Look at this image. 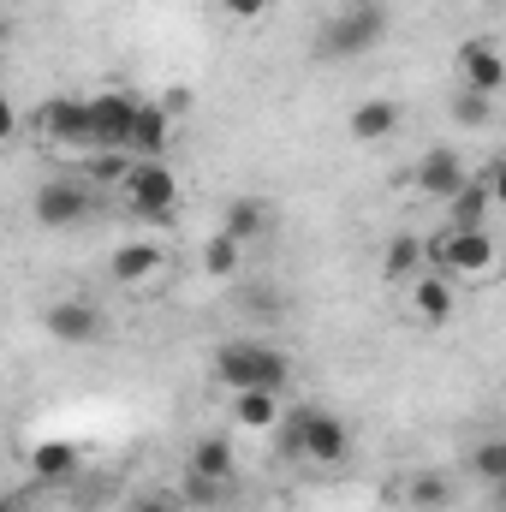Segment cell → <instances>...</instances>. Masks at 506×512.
I'll list each match as a JSON object with an SVG mask.
<instances>
[{"label": "cell", "mask_w": 506, "mask_h": 512, "mask_svg": "<svg viewBox=\"0 0 506 512\" xmlns=\"http://www.w3.org/2000/svg\"><path fill=\"white\" fill-rule=\"evenodd\" d=\"M126 512H179V501H173L167 489H155V495H137Z\"/></svg>", "instance_id": "obj_28"}, {"label": "cell", "mask_w": 506, "mask_h": 512, "mask_svg": "<svg viewBox=\"0 0 506 512\" xmlns=\"http://www.w3.org/2000/svg\"><path fill=\"white\" fill-rule=\"evenodd\" d=\"M6 42H12V18L0 12V48H6Z\"/></svg>", "instance_id": "obj_31"}, {"label": "cell", "mask_w": 506, "mask_h": 512, "mask_svg": "<svg viewBox=\"0 0 506 512\" xmlns=\"http://www.w3.org/2000/svg\"><path fill=\"white\" fill-rule=\"evenodd\" d=\"M90 185L84 179H72V173H60V179H42L36 185V197H30V215H36V227H48V233H66V227H78L84 215H90Z\"/></svg>", "instance_id": "obj_6"}, {"label": "cell", "mask_w": 506, "mask_h": 512, "mask_svg": "<svg viewBox=\"0 0 506 512\" xmlns=\"http://www.w3.org/2000/svg\"><path fill=\"white\" fill-rule=\"evenodd\" d=\"M346 131H352V143H381V137H393V131H399V102H387V96H364V102L352 108Z\"/></svg>", "instance_id": "obj_17"}, {"label": "cell", "mask_w": 506, "mask_h": 512, "mask_svg": "<svg viewBox=\"0 0 506 512\" xmlns=\"http://www.w3.org/2000/svg\"><path fill=\"white\" fill-rule=\"evenodd\" d=\"M215 382L227 387V393H286L292 364L268 340H233V346L215 352Z\"/></svg>", "instance_id": "obj_1"}, {"label": "cell", "mask_w": 506, "mask_h": 512, "mask_svg": "<svg viewBox=\"0 0 506 512\" xmlns=\"http://www.w3.org/2000/svg\"><path fill=\"white\" fill-rule=\"evenodd\" d=\"M30 126H36V137H48L54 149H96L90 143V108H84V96H48L36 114H30Z\"/></svg>", "instance_id": "obj_7"}, {"label": "cell", "mask_w": 506, "mask_h": 512, "mask_svg": "<svg viewBox=\"0 0 506 512\" xmlns=\"http://www.w3.org/2000/svg\"><path fill=\"white\" fill-rule=\"evenodd\" d=\"M453 120L465 131H489L495 126V96H483V90H459L453 96Z\"/></svg>", "instance_id": "obj_24"}, {"label": "cell", "mask_w": 506, "mask_h": 512, "mask_svg": "<svg viewBox=\"0 0 506 512\" xmlns=\"http://www.w3.org/2000/svg\"><path fill=\"white\" fill-rule=\"evenodd\" d=\"M42 328H48V340L84 352V346H96V340L108 334V316H102V304H90V298H60V304H48Z\"/></svg>", "instance_id": "obj_8"}, {"label": "cell", "mask_w": 506, "mask_h": 512, "mask_svg": "<svg viewBox=\"0 0 506 512\" xmlns=\"http://www.w3.org/2000/svg\"><path fill=\"white\" fill-rule=\"evenodd\" d=\"M221 12H233V18L251 24V18H268L274 12V0H221Z\"/></svg>", "instance_id": "obj_27"}, {"label": "cell", "mask_w": 506, "mask_h": 512, "mask_svg": "<svg viewBox=\"0 0 506 512\" xmlns=\"http://www.w3.org/2000/svg\"><path fill=\"white\" fill-rule=\"evenodd\" d=\"M280 453L304 459V465H340L352 453V423L328 405H304L286 429H280Z\"/></svg>", "instance_id": "obj_2"}, {"label": "cell", "mask_w": 506, "mask_h": 512, "mask_svg": "<svg viewBox=\"0 0 506 512\" xmlns=\"http://www.w3.org/2000/svg\"><path fill=\"white\" fill-rule=\"evenodd\" d=\"M131 167V155H120V149H90V179L96 185H120Z\"/></svg>", "instance_id": "obj_26"}, {"label": "cell", "mask_w": 506, "mask_h": 512, "mask_svg": "<svg viewBox=\"0 0 506 512\" xmlns=\"http://www.w3.org/2000/svg\"><path fill=\"white\" fill-rule=\"evenodd\" d=\"M161 262H167V256H161V245L131 239V245H120V251H114V262H108V268H114V280H120V286H149V280L161 274Z\"/></svg>", "instance_id": "obj_18"}, {"label": "cell", "mask_w": 506, "mask_h": 512, "mask_svg": "<svg viewBox=\"0 0 506 512\" xmlns=\"http://www.w3.org/2000/svg\"><path fill=\"white\" fill-rule=\"evenodd\" d=\"M239 251H245L239 239L215 233V239L203 245V274H209V280H227V274H239Z\"/></svg>", "instance_id": "obj_25"}, {"label": "cell", "mask_w": 506, "mask_h": 512, "mask_svg": "<svg viewBox=\"0 0 506 512\" xmlns=\"http://www.w3.org/2000/svg\"><path fill=\"white\" fill-rule=\"evenodd\" d=\"M239 459H233V441L227 435H203L191 447V501H215L227 483H233Z\"/></svg>", "instance_id": "obj_10"}, {"label": "cell", "mask_w": 506, "mask_h": 512, "mask_svg": "<svg viewBox=\"0 0 506 512\" xmlns=\"http://www.w3.org/2000/svg\"><path fill=\"white\" fill-rule=\"evenodd\" d=\"M381 36H387V6H381V0H352L346 12L328 18V30H322V54H328V60H358V54L376 48Z\"/></svg>", "instance_id": "obj_5"}, {"label": "cell", "mask_w": 506, "mask_h": 512, "mask_svg": "<svg viewBox=\"0 0 506 512\" xmlns=\"http://www.w3.org/2000/svg\"><path fill=\"white\" fill-rule=\"evenodd\" d=\"M18 137V108H12V96H0V143H12Z\"/></svg>", "instance_id": "obj_29"}, {"label": "cell", "mask_w": 506, "mask_h": 512, "mask_svg": "<svg viewBox=\"0 0 506 512\" xmlns=\"http://www.w3.org/2000/svg\"><path fill=\"white\" fill-rule=\"evenodd\" d=\"M0 512H24V501L18 495H0Z\"/></svg>", "instance_id": "obj_30"}, {"label": "cell", "mask_w": 506, "mask_h": 512, "mask_svg": "<svg viewBox=\"0 0 506 512\" xmlns=\"http://www.w3.org/2000/svg\"><path fill=\"white\" fill-rule=\"evenodd\" d=\"M233 417H239V429L268 435L280 423V393H233Z\"/></svg>", "instance_id": "obj_21"}, {"label": "cell", "mask_w": 506, "mask_h": 512, "mask_svg": "<svg viewBox=\"0 0 506 512\" xmlns=\"http://www.w3.org/2000/svg\"><path fill=\"white\" fill-rule=\"evenodd\" d=\"M405 501H411L417 512L453 507V477H441V471H423V477H411V483H405Z\"/></svg>", "instance_id": "obj_22"}, {"label": "cell", "mask_w": 506, "mask_h": 512, "mask_svg": "<svg viewBox=\"0 0 506 512\" xmlns=\"http://www.w3.org/2000/svg\"><path fill=\"white\" fill-rule=\"evenodd\" d=\"M459 84H465V90H483V96H501L506 54H501L495 36H471V42H459Z\"/></svg>", "instance_id": "obj_11"}, {"label": "cell", "mask_w": 506, "mask_h": 512, "mask_svg": "<svg viewBox=\"0 0 506 512\" xmlns=\"http://www.w3.org/2000/svg\"><path fill=\"white\" fill-rule=\"evenodd\" d=\"M471 471H477L489 489H501L506 483V441L501 435H483V441L471 447Z\"/></svg>", "instance_id": "obj_23"}, {"label": "cell", "mask_w": 506, "mask_h": 512, "mask_svg": "<svg viewBox=\"0 0 506 512\" xmlns=\"http://www.w3.org/2000/svg\"><path fill=\"white\" fill-rule=\"evenodd\" d=\"M268 227H274V209H268L262 197H233V203H227V221H221V233H227V239L251 245V239H262Z\"/></svg>", "instance_id": "obj_19"}, {"label": "cell", "mask_w": 506, "mask_h": 512, "mask_svg": "<svg viewBox=\"0 0 506 512\" xmlns=\"http://www.w3.org/2000/svg\"><path fill=\"white\" fill-rule=\"evenodd\" d=\"M405 286H411V316H417V322L441 328V322H453V316H459V286H453L447 274L423 268V274H411Z\"/></svg>", "instance_id": "obj_12"}, {"label": "cell", "mask_w": 506, "mask_h": 512, "mask_svg": "<svg viewBox=\"0 0 506 512\" xmlns=\"http://www.w3.org/2000/svg\"><path fill=\"white\" fill-rule=\"evenodd\" d=\"M167 143H173V108H161V102H137L126 155H131V161H161V155H167Z\"/></svg>", "instance_id": "obj_14"}, {"label": "cell", "mask_w": 506, "mask_h": 512, "mask_svg": "<svg viewBox=\"0 0 506 512\" xmlns=\"http://www.w3.org/2000/svg\"><path fill=\"white\" fill-rule=\"evenodd\" d=\"M429 262H423V239L417 233H393L387 239V251H381V274L387 280H411V274H423Z\"/></svg>", "instance_id": "obj_20"}, {"label": "cell", "mask_w": 506, "mask_h": 512, "mask_svg": "<svg viewBox=\"0 0 506 512\" xmlns=\"http://www.w3.org/2000/svg\"><path fill=\"white\" fill-rule=\"evenodd\" d=\"M179 179H173V167H161V161H131L126 179H120V203H126V215L137 221H173L179 215Z\"/></svg>", "instance_id": "obj_4"}, {"label": "cell", "mask_w": 506, "mask_h": 512, "mask_svg": "<svg viewBox=\"0 0 506 512\" xmlns=\"http://www.w3.org/2000/svg\"><path fill=\"white\" fill-rule=\"evenodd\" d=\"M78 465H84L78 441H36L30 447V477L36 483H66V477H78Z\"/></svg>", "instance_id": "obj_16"}, {"label": "cell", "mask_w": 506, "mask_h": 512, "mask_svg": "<svg viewBox=\"0 0 506 512\" xmlns=\"http://www.w3.org/2000/svg\"><path fill=\"white\" fill-rule=\"evenodd\" d=\"M495 197H501V179L495 173H471L453 197H447V227H489V215H495Z\"/></svg>", "instance_id": "obj_15"}, {"label": "cell", "mask_w": 506, "mask_h": 512, "mask_svg": "<svg viewBox=\"0 0 506 512\" xmlns=\"http://www.w3.org/2000/svg\"><path fill=\"white\" fill-rule=\"evenodd\" d=\"M465 179H471V167H465V155H459V149H447V143H441V149H429V155L417 161V173H411V185H417L423 197H435V203H447Z\"/></svg>", "instance_id": "obj_13"}, {"label": "cell", "mask_w": 506, "mask_h": 512, "mask_svg": "<svg viewBox=\"0 0 506 512\" xmlns=\"http://www.w3.org/2000/svg\"><path fill=\"white\" fill-rule=\"evenodd\" d=\"M84 108H90V143L126 155L131 120H137V96L131 90H102V96H84Z\"/></svg>", "instance_id": "obj_9"}, {"label": "cell", "mask_w": 506, "mask_h": 512, "mask_svg": "<svg viewBox=\"0 0 506 512\" xmlns=\"http://www.w3.org/2000/svg\"><path fill=\"white\" fill-rule=\"evenodd\" d=\"M423 262L435 274H447L453 286L459 280H495V268H501L489 227H447L441 239H423Z\"/></svg>", "instance_id": "obj_3"}]
</instances>
